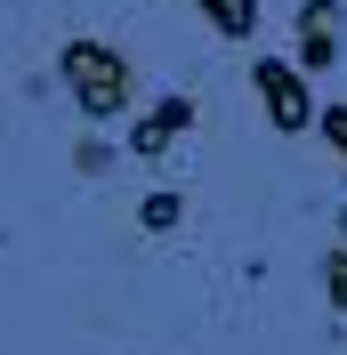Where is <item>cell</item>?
Here are the masks:
<instances>
[{
  "instance_id": "cell-2",
  "label": "cell",
  "mask_w": 347,
  "mask_h": 355,
  "mask_svg": "<svg viewBox=\"0 0 347 355\" xmlns=\"http://www.w3.org/2000/svg\"><path fill=\"white\" fill-rule=\"evenodd\" d=\"M251 89L266 97V121H275V130H307V121H315V89H307V73L291 65V57H259V65H251Z\"/></svg>"
},
{
  "instance_id": "cell-5",
  "label": "cell",
  "mask_w": 347,
  "mask_h": 355,
  "mask_svg": "<svg viewBox=\"0 0 347 355\" xmlns=\"http://www.w3.org/2000/svg\"><path fill=\"white\" fill-rule=\"evenodd\" d=\"M194 8L226 33V41H251V33H259V0H194Z\"/></svg>"
},
{
  "instance_id": "cell-7",
  "label": "cell",
  "mask_w": 347,
  "mask_h": 355,
  "mask_svg": "<svg viewBox=\"0 0 347 355\" xmlns=\"http://www.w3.org/2000/svg\"><path fill=\"white\" fill-rule=\"evenodd\" d=\"M323 283H331V307L347 315V250H331V259H323Z\"/></svg>"
},
{
  "instance_id": "cell-6",
  "label": "cell",
  "mask_w": 347,
  "mask_h": 355,
  "mask_svg": "<svg viewBox=\"0 0 347 355\" xmlns=\"http://www.w3.org/2000/svg\"><path fill=\"white\" fill-rule=\"evenodd\" d=\"M178 218H186V202H178V194H146V202H137V226H146V234H170Z\"/></svg>"
},
{
  "instance_id": "cell-4",
  "label": "cell",
  "mask_w": 347,
  "mask_h": 355,
  "mask_svg": "<svg viewBox=\"0 0 347 355\" xmlns=\"http://www.w3.org/2000/svg\"><path fill=\"white\" fill-rule=\"evenodd\" d=\"M339 57V8L331 0H307L299 8V73H323Z\"/></svg>"
},
{
  "instance_id": "cell-8",
  "label": "cell",
  "mask_w": 347,
  "mask_h": 355,
  "mask_svg": "<svg viewBox=\"0 0 347 355\" xmlns=\"http://www.w3.org/2000/svg\"><path fill=\"white\" fill-rule=\"evenodd\" d=\"M323 137H331V146L347 154V105H323Z\"/></svg>"
},
{
  "instance_id": "cell-1",
  "label": "cell",
  "mask_w": 347,
  "mask_h": 355,
  "mask_svg": "<svg viewBox=\"0 0 347 355\" xmlns=\"http://www.w3.org/2000/svg\"><path fill=\"white\" fill-rule=\"evenodd\" d=\"M65 89H73V105L89 113V121H113V113H130V97H137V73H130V57L113 41H65Z\"/></svg>"
},
{
  "instance_id": "cell-3",
  "label": "cell",
  "mask_w": 347,
  "mask_h": 355,
  "mask_svg": "<svg viewBox=\"0 0 347 355\" xmlns=\"http://www.w3.org/2000/svg\"><path fill=\"white\" fill-rule=\"evenodd\" d=\"M194 130V97H162L153 113H137V130H130V154L137 162H162L178 146V137Z\"/></svg>"
}]
</instances>
